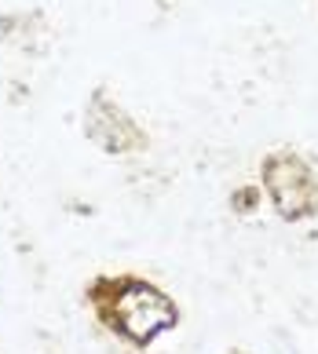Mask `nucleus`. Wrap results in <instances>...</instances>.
Masks as SVG:
<instances>
[{"instance_id": "nucleus-4", "label": "nucleus", "mask_w": 318, "mask_h": 354, "mask_svg": "<svg viewBox=\"0 0 318 354\" xmlns=\"http://www.w3.org/2000/svg\"><path fill=\"white\" fill-rule=\"evenodd\" d=\"M260 187H242V190H234L231 194V205H234V212H242V216H249L253 208L260 205Z\"/></svg>"}, {"instance_id": "nucleus-5", "label": "nucleus", "mask_w": 318, "mask_h": 354, "mask_svg": "<svg viewBox=\"0 0 318 354\" xmlns=\"http://www.w3.org/2000/svg\"><path fill=\"white\" fill-rule=\"evenodd\" d=\"M234 354H242V351H234Z\"/></svg>"}, {"instance_id": "nucleus-2", "label": "nucleus", "mask_w": 318, "mask_h": 354, "mask_svg": "<svg viewBox=\"0 0 318 354\" xmlns=\"http://www.w3.org/2000/svg\"><path fill=\"white\" fill-rule=\"evenodd\" d=\"M260 190L285 223H308L318 216V179L315 168L293 147H278L260 161Z\"/></svg>"}, {"instance_id": "nucleus-1", "label": "nucleus", "mask_w": 318, "mask_h": 354, "mask_svg": "<svg viewBox=\"0 0 318 354\" xmlns=\"http://www.w3.org/2000/svg\"><path fill=\"white\" fill-rule=\"evenodd\" d=\"M85 299L103 329L136 351H147L183 322L176 299L139 274H99L85 285Z\"/></svg>"}, {"instance_id": "nucleus-3", "label": "nucleus", "mask_w": 318, "mask_h": 354, "mask_svg": "<svg viewBox=\"0 0 318 354\" xmlns=\"http://www.w3.org/2000/svg\"><path fill=\"white\" fill-rule=\"evenodd\" d=\"M85 136L96 142L103 153H139L147 150V132L132 121L125 106L106 95V88H96L85 106Z\"/></svg>"}]
</instances>
